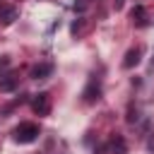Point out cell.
<instances>
[{"label":"cell","instance_id":"cell-1","mask_svg":"<svg viewBox=\"0 0 154 154\" xmlns=\"http://www.w3.org/2000/svg\"><path fill=\"white\" fill-rule=\"evenodd\" d=\"M12 137L19 144H29V142H34L38 137V125L36 123H19L14 128V132H12Z\"/></svg>","mask_w":154,"mask_h":154},{"label":"cell","instance_id":"cell-2","mask_svg":"<svg viewBox=\"0 0 154 154\" xmlns=\"http://www.w3.org/2000/svg\"><path fill=\"white\" fill-rule=\"evenodd\" d=\"M31 108H34V113H38V116H48V113H51V96H48L46 91L36 94L34 101H31Z\"/></svg>","mask_w":154,"mask_h":154},{"label":"cell","instance_id":"cell-3","mask_svg":"<svg viewBox=\"0 0 154 154\" xmlns=\"http://www.w3.org/2000/svg\"><path fill=\"white\" fill-rule=\"evenodd\" d=\"M140 55H142V51H140V48H130V51L125 53V60H123V67H125V70H130V67H135V65L140 63Z\"/></svg>","mask_w":154,"mask_h":154},{"label":"cell","instance_id":"cell-4","mask_svg":"<svg viewBox=\"0 0 154 154\" xmlns=\"http://www.w3.org/2000/svg\"><path fill=\"white\" fill-rule=\"evenodd\" d=\"M51 70H53V65L41 63V65H36V67L31 70V77H34V79H46V77L51 75Z\"/></svg>","mask_w":154,"mask_h":154},{"label":"cell","instance_id":"cell-5","mask_svg":"<svg viewBox=\"0 0 154 154\" xmlns=\"http://www.w3.org/2000/svg\"><path fill=\"white\" fill-rule=\"evenodd\" d=\"M17 19V10L14 7H0V22L2 24H12Z\"/></svg>","mask_w":154,"mask_h":154},{"label":"cell","instance_id":"cell-6","mask_svg":"<svg viewBox=\"0 0 154 154\" xmlns=\"http://www.w3.org/2000/svg\"><path fill=\"white\" fill-rule=\"evenodd\" d=\"M14 87H17V79H14L12 75L0 77V89H2V91H14Z\"/></svg>","mask_w":154,"mask_h":154},{"label":"cell","instance_id":"cell-7","mask_svg":"<svg viewBox=\"0 0 154 154\" xmlns=\"http://www.w3.org/2000/svg\"><path fill=\"white\" fill-rule=\"evenodd\" d=\"M94 99H99V84H94V82H91V84L84 89V101H89V103H91Z\"/></svg>","mask_w":154,"mask_h":154},{"label":"cell","instance_id":"cell-8","mask_svg":"<svg viewBox=\"0 0 154 154\" xmlns=\"http://www.w3.org/2000/svg\"><path fill=\"white\" fill-rule=\"evenodd\" d=\"M111 152H113V154H125V152H128V147H125L123 137H116V140L111 142Z\"/></svg>","mask_w":154,"mask_h":154},{"label":"cell","instance_id":"cell-9","mask_svg":"<svg viewBox=\"0 0 154 154\" xmlns=\"http://www.w3.org/2000/svg\"><path fill=\"white\" fill-rule=\"evenodd\" d=\"M132 22H137V24H144V7L142 5H137V7H132Z\"/></svg>","mask_w":154,"mask_h":154}]
</instances>
